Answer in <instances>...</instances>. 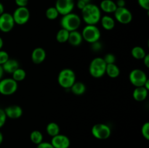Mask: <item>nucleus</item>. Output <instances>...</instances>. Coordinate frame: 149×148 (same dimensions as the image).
I'll use <instances>...</instances> for the list:
<instances>
[{
    "mask_svg": "<svg viewBox=\"0 0 149 148\" xmlns=\"http://www.w3.org/2000/svg\"><path fill=\"white\" fill-rule=\"evenodd\" d=\"M4 70H3L2 68V66L1 65H0V80L2 79L3 78V75H4Z\"/></svg>",
    "mask_w": 149,
    "mask_h": 148,
    "instance_id": "a19ab883",
    "label": "nucleus"
},
{
    "mask_svg": "<svg viewBox=\"0 0 149 148\" xmlns=\"http://www.w3.org/2000/svg\"><path fill=\"white\" fill-rule=\"evenodd\" d=\"M91 133L97 139H107L110 137L111 130L108 125L105 123H96L92 127Z\"/></svg>",
    "mask_w": 149,
    "mask_h": 148,
    "instance_id": "0eeeda50",
    "label": "nucleus"
},
{
    "mask_svg": "<svg viewBox=\"0 0 149 148\" xmlns=\"http://www.w3.org/2000/svg\"><path fill=\"white\" fill-rule=\"evenodd\" d=\"M7 115L5 114L4 109L0 108V129L4 126L7 120Z\"/></svg>",
    "mask_w": 149,
    "mask_h": 148,
    "instance_id": "2f4dec72",
    "label": "nucleus"
},
{
    "mask_svg": "<svg viewBox=\"0 0 149 148\" xmlns=\"http://www.w3.org/2000/svg\"><path fill=\"white\" fill-rule=\"evenodd\" d=\"M15 2L17 4V7H27L29 0H15Z\"/></svg>",
    "mask_w": 149,
    "mask_h": 148,
    "instance_id": "f704fd0d",
    "label": "nucleus"
},
{
    "mask_svg": "<svg viewBox=\"0 0 149 148\" xmlns=\"http://www.w3.org/2000/svg\"><path fill=\"white\" fill-rule=\"evenodd\" d=\"M36 148H54V147L52 146L50 142H42L39 145H37Z\"/></svg>",
    "mask_w": 149,
    "mask_h": 148,
    "instance_id": "72a5a7b5",
    "label": "nucleus"
},
{
    "mask_svg": "<svg viewBox=\"0 0 149 148\" xmlns=\"http://www.w3.org/2000/svg\"><path fill=\"white\" fill-rule=\"evenodd\" d=\"M82 20L87 25H96L101 18V10L96 4L89 3L81 10Z\"/></svg>",
    "mask_w": 149,
    "mask_h": 148,
    "instance_id": "f257e3e1",
    "label": "nucleus"
},
{
    "mask_svg": "<svg viewBox=\"0 0 149 148\" xmlns=\"http://www.w3.org/2000/svg\"><path fill=\"white\" fill-rule=\"evenodd\" d=\"M30 139L33 143L39 145L41 142H43V135L40 131L34 130L31 133Z\"/></svg>",
    "mask_w": 149,
    "mask_h": 148,
    "instance_id": "bb28decb",
    "label": "nucleus"
},
{
    "mask_svg": "<svg viewBox=\"0 0 149 148\" xmlns=\"http://www.w3.org/2000/svg\"><path fill=\"white\" fill-rule=\"evenodd\" d=\"M7 118L10 119L20 118L23 115V109L20 106L17 104H13L4 109Z\"/></svg>",
    "mask_w": 149,
    "mask_h": 148,
    "instance_id": "4468645a",
    "label": "nucleus"
},
{
    "mask_svg": "<svg viewBox=\"0 0 149 148\" xmlns=\"http://www.w3.org/2000/svg\"><path fill=\"white\" fill-rule=\"evenodd\" d=\"M143 64L145 65V66L146 67V68H149V55L148 54H146V55L144 57V58L143 59Z\"/></svg>",
    "mask_w": 149,
    "mask_h": 148,
    "instance_id": "4c0bfd02",
    "label": "nucleus"
},
{
    "mask_svg": "<svg viewBox=\"0 0 149 148\" xmlns=\"http://www.w3.org/2000/svg\"><path fill=\"white\" fill-rule=\"evenodd\" d=\"M50 143L54 148H68L71 144L68 136L60 133L52 138Z\"/></svg>",
    "mask_w": 149,
    "mask_h": 148,
    "instance_id": "ddd939ff",
    "label": "nucleus"
},
{
    "mask_svg": "<svg viewBox=\"0 0 149 148\" xmlns=\"http://www.w3.org/2000/svg\"><path fill=\"white\" fill-rule=\"evenodd\" d=\"M148 94V90L144 86L135 87L132 92V97L137 102H143L147 98Z\"/></svg>",
    "mask_w": 149,
    "mask_h": 148,
    "instance_id": "f3484780",
    "label": "nucleus"
},
{
    "mask_svg": "<svg viewBox=\"0 0 149 148\" xmlns=\"http://www.w3.org/2000/svg\"><path fill=\"white\" fill-rule=\"evenodd\" d=\"M138 4L145 10H149V0H138Z\"/></svg>",
    "mask_w": 149,
    "mask_h": 148,
    "instance_id": "473e14b6",
    "label": "nucleus"
},
{
    "mask_svg": "<svg viewBox=\"0 0 149 148\" xmlns=\"http://www.w3.org/2000/svg\"><path fill=\"white\" fill-rule=\"evenodd\" d=\"M114 14L115 20L121 24H129L132 20V14L126 7H117Z\"/></svg>",
    "mask_w": 149,
    "mask_h": 148,
    "instance_id": "9d476101",
    "label": "nucleus"
},
{
    "mask_svg": "<svg viewBox=\"0 0 149 148\" xmlns=\"http://www.w3.org/2000/svg\"><path fill=\"white\" fill-rule=\"evenodd\" d=\"M116 4L117 6V7H125L126 2H125V0H117L116 2Z\"/></svg>",
    "mask_w": 149,
    "mask_h": 148,
    "instance_id": "58836bf2",
    "label": "nucleus"
},
{
    "mask_svg": "<svg viewBox=\"0 0 149 148\" xmlns=\"http://www.w3.org/2000/svg\"><path fill=\"white\" fill-rule=\"evenodd\" d=\"M141 133H142L143 136L146 139L148 140L149 139V123L148 122H146L143 123L141 128Z\"/></svg>",
    "mask_w": 149,
    "mask_h": 148,
    "instance_id": "c85d7f7f",
    "label": "nucleus"
},
{
    "mask_svg": "<svg viewBox=\"0 0 149 148\" xmlns=\"http://www.w3.org/2000/svg\"><path fill=\"white\" fill-rule=\"evenodd\" d=\"M100 22L101 23L102 27L106 30H113L116 25L115 19L109 15H104L101 17Z\"/></svg>",
    "mask_w": 149,
    "mask_h": 148,
    "instance_id": "aec40b11",
    "label": "nucleus"
},
{
    "mask_svg": "<svg viewBox=\"0 0 149 148\" xmlns=\"http://www.w3.org/2000/svg\"><path fill=\"white\" fill-rule=\"evenodd\" d=\"M90 44L92 45V49L94 51H99L102 48V44L100 42V41H97L94 42L93 44Z\"/></svg>",
    "mask_w": 149,
    "mask_h": 148,
    "instance_id": "c9c22d12",
    "label": "nucleus"
},
{
    "mask_svg": "<svg viewBox=\"0 0 149 148\" xmlns=\"http://www.w3.org/2000/svg\"><path fill=\"white\" fill-rule=\"evenodd\" d=\"M148 79L146 73L143 70L138 68L133 69L129 74L130 81L135 87L143 86L144 84Z\"/></svg>",
    "mask_w": 149,
    "mask_h": 148,
    "instance_id": "6e6552de",
    "label": "nucleus"
},
{
    "mask_svg": "<svg viewBox=\"0 0 149 148\" xmlns=\"http://www.w3.org/2000/svg\"><path fill=\"white\" fill-rule=\"evenodd\" d=\"M83 40H85L87 43L93 44L100 40L101 33L96 25H87L81 31Z\"/></svg>",
    "mask_w": 149,
    "mask_h": 148,
    "instance_id": "39448f33",
    "label": "nucleus"
},
{
    "mask_svg": "<svg viewBox=\"0 0 149 148\" xmlns=\"http://www.w3.org/2000/svg\"><path fill=\"white\" fill-rule=\"evenodd\" d=\"M83 38L81 36V32L78 31V30L69 32L68 42L73 46H78L82 43Z\"/></svg>",
    "mask_w": 149,
    "mask_h": 148,
    "instance_id": "dca6fc26",
    "label": "nucleus"
},
{
    "mask_svg": "<svg viewBox=\"0 0 149 148\" xmlns=\"http://www.w3.org/2000/svg\"><path fill=\"white\" fill-rule=\"evenodd\" d=\"M143 86L145 87L147 90H149V79H148L146 81V83L144 84Z\"/></svg>",
    "mask_w": 149,
    "mask_h": 148,
    "instance_id": "79ce46f5",
    "label": "nucleus"
},
{
    "mask_svg": "<svg viewBox=\"0 0 149 148\" xmlns=\"http://www.w3.org/2000/svg\"><path fill=\"white\" fill-rule=\"evenodd\" d=\"M2 68L4 70V73H7L12 74L14 72L15 70H17V68H20V65H19V62L17 59H10L5 62V63L3 64Z\"/></svg>",
    "mask_w": 149,
    "mask_h": 148,
    "instance_id": "6ab92c4d",
    "label": "nucleus"
},
{
    "mask_svg": "<svg viewBox=\"0 0 149 148\" xmlns=\"http://www.w3.org/2000/svg\"><path fill=\"white\" fill-rule=\"evenodd\" d=\"M10 59V55L6 51L0 50V65H2Z\"/></svg>",
    "mask_w": 149,
    "mask_h": 148,
    "instance_id": "7c9ffc66",
    "label": "nucleus"
},
{
    "mask_svg": "<svg viewBox=\"0 0 149 148\" xmlns=\"http://www.w3.org/2000/svg\"><path fill=\"white\" fill-rule=\"evenodd\" d=\"M76 82L75 72L71 68H63L60 71L58 76V83L62 88L70 89Z\"/></svg>",
    "mask_w": 149,
    "mask_h": 148,
    "instance_id": "7ed1b4c3",
    "label": "nucleus"
},
{
    "mask_svg": "<svg viewBox=\"0 0 149 148\" xmlns=\"http://www.w3.org/2000/svg\"><path fill=\"white\" fill-rule=\"evenodd\" d=\"M103 59H104L106 65H108V64L115 63V62H116V56L112 53L106 54L104 56V57H103Z\"/></svg>",
    "mask_w": 149,
    "mask_h": 148,
    "instance_id": "c756f323",
    "label": "nucleus"
},
{
    "mask_svg": "<svg viewBox=\"0 0 149 148\" xmlns=\"http://www.w3.org/2000/svg\"><path fill=\"white\" fill-rule=\"evenodd\" d=\"M106 63L103 57H95L90 62L89 73L93 78H100L106 74Z\"/></svg>",
    "mask_w": 149,
    "mask_h": 148,
    "instance_id": "20e7f679",
    "label": "nucleus"
},
{
    "mask_svg": "<svg viewBox=\"0 0 149 148\" xmlns=\"http://www.w3.org/2000/svg\"><path fill=\"white\" fill-rule=\"evenodd\" d=\"M81 1H84V3H86V4H89V3H90V1H91V0H81Z\"/></svg>",
    "mask_w": 149,
    "mask_h": 148,
    "instance_id": "a18cd8bd",
    "label": "nucleus"
},
{
    "mask_svg": "<svg viewBox=\"0 0 149 148\" xmlns=\"http://www.w3.org/2000/svg\"><path fill=\"white\" fill-rule=\"evenodd\" d=\"M45 15L48 20H54L58 18L59 16V13L55 7H50L47 9L46 12H45Z\"/></svg>",
    "mask_w": 149,
    "mask_h": 148,
    "instance_id": "cd10ccee",
    "label": "nucleus"
},
{
    "mask_svg": "<svg viewBox=\"0 0 149 148\" xmlns=\"http://www.w3.org/2000/svg\"><path fill=\"white\" fill-rule=\"evenodd\" d=\"M30 11L27 7H17L13 14L15 23L19 26L26 24L30 19Z\"/></svg>",
    "mask_w": 149,
    "mask_h": 148,
    "instance_id": "1a4fd4ad",
    "label": "nucleus"
},
{
    "mask_svg": "<svg viewBox=\"0 0 149 148\" xmlns=\"http://www.w3.org/2000/svg\"><path fill=\"white\" fill-rule=\"evenodd\" d=\"M68 36H69V31H68L65 29L61 28L58 33H56V40L59 43H65L68 42Z\"/></svg>",
    "mask_w": 149,
    "mask_h": 148,
    "instance_id": "393cba45",
    "label": "nucleus"
},
{
    "mask_svg": "<svg viewBox=\"0 0 149 148\" xmlns=\"http://www.w3.org/2000/svg\"><path fill=\"white\" fill-rule=\"evenodd\" d=\"M81 23V19L76 13H68L63 15L61 20V26L62 28L65 29L68 31H74L78 30Z\"/></svg>",
    "mask_w": 149,
    "mask_h": 148,
    "instance_id": "f03ea898",
    "label": "nucleus"
},
{
    "mask_svg": "<svg viewBox=\"0 0 149 148\" xmlns=\"http://www.w3.org/2000/svg\"><path fill=\"white\" fill-rule=\"evenodd\" d=\"M3 46H4V41H3L2 38L0 36V50H1V49H2Z\"/></svg>",
    "mask_w": 149,
    "mask_h": 148,
    "instance_id": "37998d69",
    "label": "nucleus"
},
{
    "mask_svg": "<svg viewBox=\"0 0 149 148\" xmlns=\"http://www.w3.org/2000/svg\"><path fill=\"white\" fill-rule=\"evenodd\" d=\"M13 77L12 78L17 82H20V81H23L26 77V72L24 69L21 68H17V70L14 71L12 73Z\"/></svg>",
    "mask_w": 149,
    "mask_h": 148,
    "instance_id": "a878e982",
    "label": "nucleus"
},
{
    "mask_svg": "<svg viewBox=\"0 0 149 148\" xmlns=\"http://www.w3.org/2000/svg\"><path fill=\"white\" fill-rule=\"evenodd\" d=\"M70 89L75 95H82L86 91V85L81 81H76Z\"/></svg>",
    "mask_w": 149,
    "mask_h": 148,
    "instance_id": "4be33fe9",
    "label": "nucleus"
},
{
    "mask_svg": "<svg viewBox=\"0 0 149 148\" xmlns=\"http://www.w3.org/2000/svg\"><path fill=\"white\" fill-rule=\"evenodd\" d=\"M74 7V0H56L55 5L59 15H61L62 16L72 12Z\"/></svg>",
    "mask_w": 149,
    "mask_h": 148,
    "instance_id": "f8f14e48",
    "label": "nucleus"
},
{
    "mask_svg": "<svg viewBox=\"0 0 149 148\" xmlns=\"http://www.w3.org/2000/svg\"><path fill=\"white\" fill-rule=\"evenodd\" d=\"M116 8V2L113 0H103L100 4V10L106 13H113Z\"/></svg>",
    "mask_w": 149,
    "mask_h": 148,
    "instance_id": "a211bd4d",
    "label": "nucleus"
},
{
    "mask_svg": "<svg viewBox=\"0 0 149 148\" xmlns=\"http://www.w3.org/2000/svg\"><path fill=\"white\" fill-rule=\"evenodd\" d=\"M4 12V7L1 2H0V15Z\"/></svg>",
    "mask_w": 149,
    "mask_h": 148,
    "instance_id": "ea45409f",
    "label": "nucleus"
},
{
    "mask_svg": "<svg viewBox=\"0 0 149 148\" xmlns=\"http://www.w3.org/2000/svg\"><path fill=\"white\" fill-rule=\"evenodd\" d=\"M86 4H87L86 3H84V1H81V0H78V1H77V7H78V9H79L80 10H82V9L85 7Z\"/></svg>",
    "mask_w": 149,
    "mask_h": 148,
    "instance_id": "e433bc0d",
    "label": "nucleus"
},
{
    "mask_svg": "<svg viewBox=\"0 0 149 148\" xmlns=\"http://www.w3.org/2000/svg\"><path fill=\"white\" fill-rule=\"evenodd\" d=\"M131 55L132 57L136 59H143L146 55L145 49L140 46H135L131 50Z\"/></svg>",
    "mask_w": 149,
    "mask_h": 148,
    "instance_id": "5701e85b",
    "label": "nucleus"
},
{
    "mask_svg": "<svg viewBox=\"0 0 149 148\" xmlns=\"http://www.w3.org/2000/svg\"><path fill=\"white\" fill-rule=\"evenodd\" d=\"M106 74L111 78H116L120 75V69L115 63L106 65Z\"/></svg>",
    "mask_w": 149,
    "mask_h": 148,
    "instance_id": "412c9836",
    "label": "nucleus"
},
{
    "mask_svg": "<svg viewBox=\"0 0 149 148\" xmlns=\"http://www.w3.org/2000/svg\"><path fill=\"white\" fill-rule=\"evenodd\" d=\"M15 23L13 15L4 12L0 15V30L3 33H8L14 28Z\"/></svg>",
    "mask_w": 149,
    "mask_h": 148,
    "instance_id": "9b49d317",
    "label": "nucleus"
},
{
    "mask_svg": "<svg viewBox=\"0 0 149 148\" xmlns=\"http://www.w3.org/2000/svg\"><path fill=\"white\" fill-rule=\"evenodd\" d=\"M17 81L13 78H2L0 80V94L4 96L12 95L17 91Z\"/></svg>",
    "mask_w": 149,
    "mask_h": 148,
    "instance_id": "423d86ee",
    "label": "nucleus"
},
{
    "mask_svg": "<svg viewBox=\"0 0 149 148\" xmlns=\"http://www.w3.org/2000/svg\"><path fill=\"white\" fill-rule=\"evenodd\" d=\"M3 139H4V136H3L2 133H1V132L0 131V145H1V143H2Z\"/></svg>",
    "mask_w": 149,
    "mask_h": 148,
    "instance_id": "c03bdc74",
    "label": "nucleus"
},
{
    "mask_svg": "<svg viewBox=\"0 0 149 148\" xmlns=\"http://www.w3.org/2000/svg\"><path fill=\"white\" fill-rule=\"evenodd\" d=\"M47 57L46 51L42 47H36L31 52V60L34 64H41L45 60Z\"/></svg>",
    "mask_w": 149,
    "mask_h": 148,
    "instance_id": "2eb2a0df",
    "label": "nucleus"
},
{
    "mask_svg": "<svg viewBox=\"0 0 149 148\" xmlns=\"http://www.w3.org/2000/svg\"><path fill=\"white\" fill-rule=\"evenodd\" d=\"M46 131L49 136L53 137L60 133V126L55 122H50L47 126Z\"/></svg>",
    "mask_w": 149,
    "mask_h": 148,
    "instance_id": "b1692460",
    "label": "nucleus"
}]
</instances>
